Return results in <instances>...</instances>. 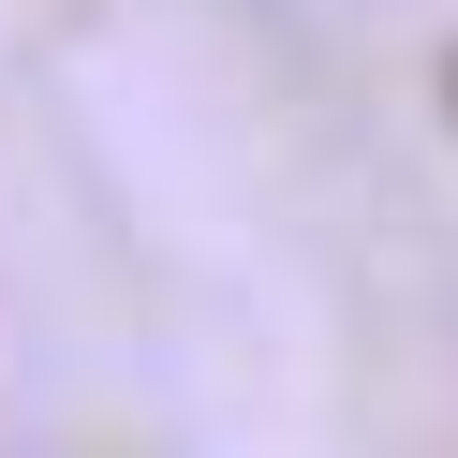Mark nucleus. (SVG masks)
Returning a JSON list of instances; mask_svg holds the SVG:
<instances>
[{
	"instance_id": "nucleus-1",
	"label": "nucleus",
	"mask_w": 458,
	"mask_h": 458,
	"mask_svg": "<svg viewBox=\"0 0 458 458\" xmlns=\"http://www.w3.org/2000/svg\"><path fill=\"white\" fill-rule=\"evenodd\" d=\"M444 104H458V60H444Z\"/></svg>"
}]
</instances>
